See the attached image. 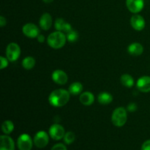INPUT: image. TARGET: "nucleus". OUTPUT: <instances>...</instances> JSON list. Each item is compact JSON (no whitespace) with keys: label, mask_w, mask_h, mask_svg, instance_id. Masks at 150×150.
<instances>
[{"label":"nucleus","mask_w":150,"mask_h":150,"mask_svg":"<svg viewBox=\"0 0 150 150\" xmlns=\"http://www.w3.org/2000/svg\"><path fill=\"white\" fill-rule=\"evenodd\" d=\"M37 39H38V42H43L44 41H45V36H44L43 35H41V34H40V35L38 36V38H37Z\"/></svg>","instance_id":"nucleus-30"},{"label":"nucleus","mask_w":150,"mask_h":150,"mask_svg":"<svg viewBox=\"0 0 150 150\" xmlns=\"http://www.w3.org/2000/svg\"><path fill=\"white\" fill-rule=\"evenodd\" d=\"M136 86L140 92L147 93L150 92V76H144L139 78L136 82Z\"/></svg>","instance_id":"nucleus-13"},{"label":"nucleus","mask_w":150,"mask_h":150,"mask_svg":"<svg viewBox=\"0 0 150 150\" xmlns=\"http://www.w3.org/2000/svg\"><path fill=\"white\" fill-rule=\"evenodd\" d=\"M98 101L101 105H108L113 101V96L107 92H103L98 96Z\"/></svg>","instance_id":"nucleus-18"},{"label":"nucleus","mask_w":150,"mask_h":150,"mask_svg":"<svg viewBox=\"0 0 150 150\" xmlns=\"http://www.w3.org/2000/svg\"><path fill=\"white\" fill-rule=\"evenodd\" d=\"M34 142L29 135L23 133L17 139V146L19 150H32Z\"/></svg>","instance_id":"nucleus-5"},{"label":"nucleus","mask_w":150,"mask_h":150,"mask_svg":"<svg viewBox=\"0 0 150 150\" xmlns=\"http://www.w3.org/2000/svg\"><path fill=\"white\" fill-rule=\"evenodd\" d=\"M120 81H121L122 84L124 86L127 88H131L133 87L134 85V79L130 75L127 74H123L122 76L120 78Z\"/></svg>","instance_id":"nucleus-20"},{"label":"nucleus","mask_w":150,"mask_h":150,"mask_svg":"<svg viewBox=\"0 0 150 150\" xmlns=\"http://www.w3.org/2000/svg\"><path fill=\"white\" fill-rule=\"evenodd\" d=\"M22 32L28 38H35L40 35V29L35 23H27L22 27Z\"/></svg>","instance_id":"nucleus-8"},{"label":"nucleus","mask_w":150,"mask_h":150,"mask_svg":"<svg viewBox=\"0 0 150 150\" xmlns=\"http://www.w3.org/2000/svg\"><path fill=\"white\" fill-rule=\"evenodd\" d=\"M66 37H67V40L70 42H75L79 40V35L78 32L76 30H70L67 33H66Z\"/></svg>","instance_id":"nucleus-23"},{"label":"nucleus","mask_w":150,"mask_h":150,"mask_svg":"<svg viewBox=\"0 0 150 150\" xmlns=\"http://www.w3.org/2000/svg\"><path fill=\"white\" fill-rule=\"evenodd\" d=\"M54 26H55V29H57V31L62 32L64 33V32L67 33L73 29L71 25L66 22L63 18H57L54 23Z\"/></svg>","instance_id":"nucleus-15"},{"label":"nucleus","mask_w":150,"mask_h":150,"mask_svg":"<svg viewBox=\"0 0 150 150\" xmlns=\"http://www.w3.org/2000/svg\"><path fill=\"white\" fill-rule=\"evenodd\" d=\"M127 51L130 55L138 57L143 54L144 47L139 42H133L127 47Z\"/></svg>","instance_id":"nucleus-16"},{"label":"nucleus","mask_w":150,"mask_h":150,"mask_svg":"<svg viewBox=\"0 0 150 150\" xmlns=\"http://www.w3.org/2000/svg\"><path fill=\"white\" fill-rule=\"evenodd\" d=\"M79 100L83 105L89 106L92 105L95 101V96L91 92H84L80 95Z\"/></svg>","instance_id":"nucleus-17"},{"label":"nucleus","mask_w":150,"mask_h":150,"mask_svg":"<svg viewBox=\"0 0 150 150\" xmlns=\"http://www.w3.org/2000/svg\"><path fill=\"white\" fill-rule=\"evenodd\" d=\"M40 27L43 30L47 31L51 29L53 24V19L51 14L48 13H45L41 16L39 21Z\"/></svg>","instance_id":"nucleus-14"},{"label":"nucleus","mask_w":150,"mask_h":150,"mask_svg":"<svg viewBox=\"0 0 150 150\" xmlns=\"http://www.w3.org/2000/svg\"><path fill=\"white\" fill-rule=\"evenodd\" d=\"M6 23H7V20H6L5 18L2 16H0V26L3 27V26H5Z\"/></svg>","instance_id":"nucleus-29"},{"label":"nucleus","mask_w":150,"mask_h":150,"mask_svg":"<svg viewBox=\"0 0 150 150\" xmlns=\"http://www.w3.org/2000/svg\"><path fill=\"white\" fill-rule=\"evenodd\" d=\"M0 150H15L13 139L7 135L0 136Z\"/></svg>","instance_id":"nucleus-12"},{"label":"nucleus","mask_w":150,"mask_h":150,"mask_svg":"<svg viewBox=\"0 0 150 150\" xmlns=\"http://www.w3.org/2000/svg\"><path fill=\"white\" fill-rule=\"evenodd\" d=\"M0 61H1V70H3L4 68H5V67H7V66H8V62H10L8 60V59L7 58V57H0Z\"/></svg>","instance_id":"nucleus-25"},{"label":"nucleus","mask_w":150,"mask_h":150,"mask_svg":"<svg viewBox=\"0 0 150 150\" xmlns=\"http://www.w3.org/2000/svg\"><path fill=\"white\" fill-rule=\"evenodd\" d=\"M51 78L56 83L59 85L65 84L68 81V76L67 73L62 70H54L51 75Z\"/></svg>","instance_id":"nucleus-11"},{"label":"nucleus","mask_w":150,"mask_h":150,"mask_svg":"<svg viewBox=\"0 0 150 150\" xmlns=\"http://www.w3.org/2000/svg\"><path fill=\"white\" fill-rule=\"evenodd\" d=\"M70 93L64 89H55L51 92L48 97V102L54 107H62L70 100Z\"/></svg>","instance_id":"nucleus-1"},{"label":"nucleus","mask_w":150,"mask_h":150,"mask_svg":"<svg viewBox=\"0 0 150 150\" xmlns=\"http://www.w3.org/2000/svg\"><path fill=\"white\" fill-rule=\"evenodd\" d=\"M51 150H67V149L65 145L63 144L59 143L54 145V146L51 148Z\"/></svg>","instance_id":"nucleus-26"},{"label":"nucleus","mask_w":150,"mask_h":150,"mask_svg":"<svg viewBox=\"0 0 150 150\" xmlns=\"http://www.w3.org/2000/svg\"><path fill=\"white\" fill-rule=\"evenodd\" d=\"M48 133H49V135L51 139H53L55 141H59L64 139V136L66 133L63 126L59 124H57V123L53 124L50 127Z\"/></svg>","instance_id":"nucleus-7"},{"label":"nucleus","mask_w":150,"mask_h":150,"mask_svg":"<svg viewBox=\"0 0 150 150\" xmlns=\"http://www.w3.org/2000/svg\"><path fill=\"white\" fill-rule=\"evenodd\" d=\"M6 57L10 62H16L20 57L21 48L18 44L10 42L6 48Z\"/></svg>","instance_id":"nucleus-4"},{"label":"nucleus","mask_w":150,"mask_h":150,"mask_svg":"<svg viewBox=\"0 0 150 150\" xmlns=\"http://www.w3.org/2000/svg\"><path fill=\"white\" fill-rule=\"evenodd\" d=\"M35 58L32 57H26L23 60H22V66L26 70H32L35 66Z\"/></svg>","instance_id":"nucleus-21"},{"label":"nucleus","mask_w":150,"mask_h":150,"mask_svg":"<svg viewBox=\"0 0 150 150\" xmlns=\"http://www.w3.org/2000/svg\"><path fill=\"white\" fill-rule=\"evenodd\" d=\"M42 1H43V2L46 3V4H50V3L52 2L54 0H42Z\"/></svg>","instance_id":"nucleus-31"},{"label":"nucleus","mask_w":150,"mask_h":150,"mask_svg":"<svg viewBox=\"0 0 150 150\" xmlns=\"http://www.w3.org/2000/svg\"><path fill=\"white\" fill-rule=\"evenodd\" d=\"M1 130L6 135H9L14 130V124L10 120H5L1 125Z\"/></svg>","instance_id":"nucleus-22"},{"label":"nucleus","mask_w":150,"mask_h":150,"mask_svg":"<svg viewBox=\"0 0 150 150\" xmlns=\"http://www.w3.org/2000/svg\"><path fill=\"white\" fill-rule=\"evenodd\" d=\"M33 142L34 144L37 147L39 148V149H42V148L45 147L48 145V142H49V136L46 132L40 130L35 134Z\"/></svg>","instance_id":"nucleus-6"},{"label":"nucleus","mask_w":150,"mask_h":150,"mask_svg":"<svg viewBox=\"0 0 150 150\" xmlns=\"http://www.w3.org/2000/svg\"><path fill=\"white\" fill-rule=\"evenodd\" d=\"M67 37L62 32L56 31L50 34L47 38V43L54 49H59L62 48L66 43Z\"/></svg>","instance_id":"nucleus-2"},{"label":"nucleus","mask_w":150,"mask_h":150,"mask_svg":"<svg viewBox=\"0 0 150 150\" xmlns=\"http://www.w3.org/2000/svg\"><path fill=\"white\" fill-rule=\"evenodd\" d=\"M63 139H64V142L66 144H71L74 142L75 139H76V135L73 132L68 131L65 133Z\"/></svg>","instance_id":"nucleus-24"},{"label":"nucleus","mask_w":150,"mask_h":150,"mask_svg":"<svg viewBox=\"0 0 150 150\" xmlns=\"http://www.w3.org/2000/svg\"><path fill=\"white\" fill-rule=\"evenodd\" d=\"M127 110L124 107L115 108L111 115V122L116 127H121L125 125L127 120Z\"/></svg>","instance_id":"nucleus-3"},{"label":"nucleus","mask_w":150,"mask_h":150,"mask_svg":"<svg viewBox=\"0 0 150 150\" xmlns=\"http://www.w3.org/2000/svg\"><path fill=\"white\" fill-rule=\"evenodd\" d=\"M138 109V106L136 103H131L129 104L127 107V110L130 112H134L136 110Z\"/></svg>","instance_id":"nucleus-27"},{"label":"nucleus","mask_w":150,"mask_h":150,"mask_svg":"<svg viewBox=\"0 0 150 150\" xmlns=\"http://www.w3.org/2000/svg\"><path fill=\"white\" fill-rule=\"evenodd\" d=\"M141 150H150V139L144 142Z\"/></svg>","instance_id":"nucleus-28"},{"label":"nucleus","mask_w":150,"mask_h":150,"mask_svg":"<svg viewBox=\"0 0 150 150\" xmlns=\"http://www.w3.org/2000/svg\"><path fill=\"white\" fill-rule=\"evenodd\" d=\"M82 90H83V85L80 82H73L70 85L68 89L70 95H81Z\"/></svg>","instance_id":"nucleus-19"},{"label":"nucleus","mask_w":150,"mask_h":150,"mask_svg":"<svg viewBox=\"0 0 150 150\" xmlns=\"http://www.w3.org/2000/svg\"><path fill=\"white\" fill-rule=\"evenodd\" d=\"M126 6L129 11L136 14L143 10L144 7V0H126Z\"/></svg>","instance_id":"nucleus-9"},{"label":"nucleus","mask_w":150,"mask_h":150,"mask_svg":"<svg viewBox=\"0 0 150 150\" xmlns=\"http://www.w3.org/2000/svg\"><path fill=\"white\" fill-rule=\"evenodd\" d=\"M130 24L135 30L142 31L145 28L146 22H145L144 18L142 16L135 14L130 18Z\"/></svg>","instance_id":"nucleus-10"}]
</instances>
